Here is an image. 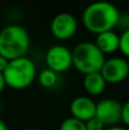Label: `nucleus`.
<instances>
[{
  "label": "nucleus",
  "instance_id": "obj_1",
  "mask_svg": "<svg viewBox=\"0 0 129 130\" xmlns=\"http://www.w3.org/2000/svg\"><path fill=\"white\" fill-rule=\"evenodd\" d=\"M120 11L113 4L107 1H96L88 5L82 13V24L89 32L100 34L113 31L120 21Z\"/></svg>",
  "mask_w": 129,
  "mask_h": 130
},
{
  "label": "nucleus",
  "instance_id": "obj_8",
  "mask_svg": "<svg viewBox=\"0 0 129 130\" xmlns=\"http://www.w3.org/2000/svg\"><path fill=\"white\" fill-rule=\"evenodd\" d=\"M78 31V21L70 13H59L50 22V32L58 40H69Z\"/></svg>",
  "mask_w": 129,
  "mask_h": 130
},
{
  "label": "nucleus",
  "instance_id": "obj_20",
  "mask_svg": "<svg viewBox=\"0 0 129 130\" xmlns=\"http://www.w3.org/2000/svg\"><path fill=\"white\" fill-rule=\"evenodd\" d=\"M0 130H8V127H7V124L5 123V122L2 121L1 119H0Z\"/></svg>",
  "mask_w": 129,
  "mask_h": 130
},
{
  "label": "nucleus",
  "instance_id": "obj_9",
  "mask_svg": "<svg viewBox=\"0 0 129 130\" xmlns=\"http://www.w3.org/2000/svg\"><path fill=\"white\" fill-rule=\"evenodd\" d=\"M70 112L72 118L81 122L93 119L96 113V103L87 96H78L70 104Z\"/></svg>",
  "mask_w": 129,
  "mask_h": 130
},
{
  "label": "nucleus",
  "instance_id": "obj_21",
  "mask_svg": "<svg viewBox=\"0 0 129 130\" xmlns=\"http://www.w3.org/2000/svg\"><path fill=\"white\" fill-rule=\"evenodd\" d=\"M0 110H1V103H0Z\"/></svg>",
  "mask_w": 129,
  "mask_h": 130
},
{
  "label": "nucleus",
  "instance_id": "obj_3",
  "mask_svg": "<svg viewBox=\"0 0 129 130\" xmlns=\"http://www.w3.org/2000/svg\"><path fill=\"white\" fill-rule=\"evenodd\" d=\"M6 87L22 90L30 87L37 78V67L27 56L9 61L4 73Z\"/></svg>",
  "mask_w": 129,
  "mask_h": 130
},
{
  "label": "nucleus",
  "instance_id": "obj_4",
  "mask_svg": "<svg viewBox=\"0 0 129 130\" xmlns=\"http://www.w3.org/2000/svg\"><path fill=\"white\" fill-rule=\"evenodd\" d=\"M105 56L98 50L94 42H80L72 50V66L84 75L101 72L105 62Z\"/></svg>",
  "mask_w": 129,
  "mask_h": 130
},
{
  "label": "nucleus",
  "instance_id": "obj_11",
  "mask_svg": "<svg viewBox=\"0 0 129 130\" xmlns=\"http://www.w3.org/2000/svg\"><path fill=\"white\" fill-rule=\"evenodd\" d=\"M84 88L86 92L90 96H100L104 92L106 82L104 78L102 76L101 72H95V73H89L84 76Z\"/></svg>",
  "mask_w": 129,
  "mask_h": 130
},
{
  "label": "nucleus",
  "instance_id": "obj_13",
  "mask_svg": "<svg viewBox=\"0 0 129 130\" xmlns=\"http://www.w3.org/2000/svg\"><path fill=\"white\" fill-rule=\"evenodd\" d=\"M59 130H87L85 122H81L74 118L70 117L63 120L59 126Z\"/></svg>",
  "mask_w": 129,
  "mask_h": 130
},
{
  "label": "nucleus",
  "instance_id": "obj_14",
  "mask_svg": "<svg viewBox=\"0 0 129 130\" xmlns=\"http://www.w3.org/2000/svg\"><path fill=\"white\" fill-rule=\"evenodd\" d=\"M119 50L126 58H129V29L123 30V32L120 34Z\"/></svg>",
  "mask_w": 129,
  "mask_h": 130
},
{
  "label": "nucleus",
  "instance_id": "obj_15",
  "mask_svg": "<svg viewBox=\"0 0 129 130\" xmlns=\"http://www.w3.org/2000/svg\"><path fill=\"white\" fill-rule=\"evenodd\" d=\"M85 124H86L87 130H104L105 129V126L96 117L88 120L87 122H85Z\"/></svg>",
  "mask_w": 129,
  "mask_h": 130
},
{
  "label": "nucleus",
  "instance_id": "obj_10",
  "mask_svg": "<svg viewBox=\"0 0 129 130\" xmlns=\"http://www.w3.org/2000/svg\"><path fill=\"white\" fill-rule=\"evenodd\" d=\"M119 42H120V36L114 30L97 34L95 41H94L95 46L104 56L118 52Z\"/></svg>",
  "mask_w": 129,
  "mask_h": 130
},
{
  "label": "nucleus",
  "instance_id": "obj_12",
  "mask_svg": "<svg viewBox=\"0 0 129 130\" xmlns=\"http://www.w3.org/2000/svg\"><path fill=\"white\" fill-rule=\"evenodd\" d=\"M37 78H38V82L41 87L50 89L56 86L57 81H58V74L46 67L37 74Z\"/></svg>",
  "mask_w": 129,
  "mask_h": 130
},
{
  "label": "nucleus",
  "instance_id": "obj_16",
  "mask_svg": "<svg viewBox=\"0 0 129 130\" xmlns=\"http://www.w3.org/2000/svg\"><path fill=\"white\" fill-rule=\"evenodd\" d=\"M121 122L125 126L129 127V99L125 104H122V108H121Z\"/></svg>",
  "mask_w": 129,
  "mask_h": 130
},
{
  "label": "nucleus",
  "instance_id": "obj_17",
  "mask_svg": "<svg viewBox=\"0 0 129 130\" xmlns=\"http://www.w3.org/2000/svg\"><path fill=\"white\" fill-rule=\"evenodd\" d=\"M8 63H9L8 59H6L5 57L0 56V73H4L5 70H6V67H7V65H8Z\"/></svg>",
  "mask_w": 129,
  "mask_h": 130
},
{
  "label": "nucleus",
  "instance_id": "obj_2",
  "mask_svg": "<svg viewBox=\"0 0 129 130\" xmlns=\"http://www.w3.org/2000/svg\"><path fill=\"white\" fill-rule=\"evenodd\" d=\"M30 49L29 32L18 24H9L0 30V56L8 61L26 56Z\"/></svg>",
  "mask_w": 129,
  "mask_h": 130
},
{
  "label": "nucleus",
  "instance_id": "obj_7",
  "mask_svg": "<svg viewBox=\"0 0 129 130\" xmlns=\"http://www.w3.org/2000/svg\"><path fill=\"white\" fill-rule=\"evenodd\" d=\"M121 108L122 104L114 98H104L96 103L95 117L105 126L109 127L119 126L121 122Z\"/></svg>",
  "mask_w": 129,
  "mask_h": 130
},
{
  "label": "nucleus",
  "instance_id": "obj_19",
  "mask_svg": "<svg viewBox=\"0 0 129 130\" xmlns=\"http://www.w3.org/2000/svg\"><path fill=\"white\" fill-rule=\"evenodd\" d=\"M104 130H128L127 128H123L120 126H114V127H109V128H105Z\"/></svg>",
  "mask_w": 129,
  "mask_h": 130
},
{
  "label": "nucleus",
  "instance_id": "obj_5",
  "mask_svg": "<svg viewBox=\"0 0 129 130\" xmlns=\"http://www.w3.org/2000/svg\"><path fill=\"white\" fill-rule=\"evenodd\" d=\"M101 74L106 83L118 85L129 76V63L125 57L114 56L107 58L101 69Z\"/></svg>",
  "mask_w": 129,
  "mask_h": 130
},
{
  "label": "nucleus",
  "instance_id": "obj_6",
  "mask_svg": "<svg viewBox=\"0 0 129 130\" xmlns=\"http://www.w3.org/2000/svg\"><path fill=\"white\" fill-rule=\"evenodd\" d=\"M45 62L47 69L57 74L63 73L72 66V50L63 45H54L46 52Z\"/></svg>",
  "mask_w": 129,
  "mask_h": 130
},
{
  "label": "nucleus",
  "instance_id": "obj_22",
  "mask_svg": "<svg viewBox=\"0 0 129 130\" xmlns=\"http://www.w3.org/2000/svg\"><path fill=\"white\" fill-rule=\"evenodd\" d=\"M30 130H36V129H30Z\"/></svg>",
  "mask_w": 129,
  "mask_h": 130
},
{
  "label": "nucleus",
  "instance_id": "obj_18",
  "mask_svg": "<svg viewBox=\"0 0 129 130\" xmlns=\"http://www.w3.org/2000/svg\"><path fill=\"white\" fill-rule=\"evenodd\" d=\"M6 88V82H5V78H4V74L0 73V94L4 91V89Z\"/></svg>",
  "mask_w": 129,
  "mask_h": 130
}]
</instances>
